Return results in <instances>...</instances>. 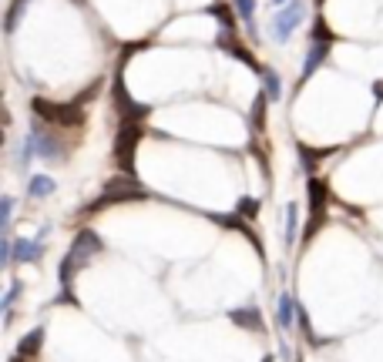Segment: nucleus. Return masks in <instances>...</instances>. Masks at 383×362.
I'll use <instances>...</instances> for the list:
<instances>
[{
  "instance_id": "obj_1",
  "label": "nucleus",
  "mask_w": 383,
  "mask_h": 362,
  "mask_svg": "<svg viewBox=\"0 0 383 362\" xmlns=\"http://www.w3.org/2000/svg\"><path fill=\"white\" fill-rule=\"evenodd\" d=\"M104 252V242H101V235L95 229H81L75 235V242L68 248V255H64V262L58 268V279H61V299L54 302H64V305H77V295H75V275L81 268L91 265V258H97Z\"/></svg>"
},
{
  "instance_id": "obj_2",
  "label": "nucleus",
  "mask_w": 383,
  "mask_h": 362,
  "mask_svg": "<svg viewBox=\"0 0 383 362\" xmlns=\"http://www.w3.org/2000/svg\"><path fill=\"white\" fill-rule=\"evenodd\" d=\"M31 111H34L44 124H51V128H84V121H88L81 101L58 104V101H47V97H34V101H31Z\"/></svg>"
},
{
  "instance_id": "obj_3",
  "label": "nucleus",
  "mask_w": 383,
  "mask_h": 362,
  "mask_svg": "<svg viewBox=\"0 0 383 362\" xmlns=\"http://www.w3.org/2000/svg\"><path fill=\"white\" fill-rule=\"evenodd\" d=\"M134 198H148V188L134 178V174H115L108 185H104V191H101V198H95L88 208H84V215H91V211H101L104 205H118V201H134Z\"/></svg>"
},
{
  "instance_id": "obj_4",
  "label": "nucleus",
  "mask_w": 383,
  "mask_h": 362,
  "mask_svg": "<svg viewBox=\"0 0 383 362\" xmlns=\"http://www.w3.org/2000/svg\"><path fill=\"white\" fill-rule=\"evenodd\" d=\"M145 134V121H121L115 134V145H111V158H115L118 172L134 174V151H138V141Z\"/></svg>"
},
{
  "instance_id": "obj_5",
  "label": "nucleus",
  "mask_w": 383,
  "mask_h": 362,
  "mask_svg": "<svg viewBox=\"0 0 383 362\" xmlns=\"http://www.w3.org/2000/svg\"><path fill=\"white\" fill-rule=\"evenodd\" d=\"M329 47H333V31L323 17L313 20V34H309V51H306V60H303V77L299 84H306L309 77L316 74V67L329 58Z\"/></svg>"
},
{
  "instance_id": "obj_6",
  "label": "nucleus",
  "mask_w": 383,
  "mask_h": 362,
  "mask_svg": "<svg viewBox=\"0 0 383 362\" xmlns=\"http://www.w3.org/2000/svg\"><path fill=\"white\" fill-rule=\"evenodd\" d=\"M306 20V3L303 0H289V3H283L276 14H272V20H269V31H272V40L276 44H286L292 34H296V27Z\"/></svg>"
},
{
  "instance_id": "obj_7",
  "label": "nucleus",
  "mask_w": 383,
  "mask_h": 362,
  "mask_svg": "<svg viewBox=\"0 0 383 362\" xmlns=\"http://www.w3.org/2000/svg\"><path fill=\"white\" fill-rule=\"evenodd\" d=\"M306 191H309V225H306V231H303V245H309V242H313V235L323 229L326 205H329V188H326L323 178H309Z\"/></svg>"
},
{
  "instance_id": "obj_8",
  "label": "nucleus",
  "mask_w": 383,
  "mask_h": 362,
  "mask_svg": "<svg viewBox=\"0 0 383 362\" xmlns=\"http://www.w3.org/2000/svg\"><path fill=\"white\" fill-rule=\"evenodd\" d=\"M111 104H115V115L121 117V121H145V117H148V104H138V101L128 94L121 71H118L115 81H111Z\"/></svg>"
},
{
  "instance_id": "obj_9",
  "label": "nucleus",
  "mask_w": 383,
  "mask_h": 362,
  "mask_svg": "<svg viewBox=\"0 0 383 362\" xmlns=\"http://www.w3.org/2000/svg\"><path fill=\"white\" fill-rule=\"evenodd\" d=\"M215 47H219L222 54H229V58H235V60H239V64H246V67H252L256 74H263V64H259V60H256V54H252L249 47H246V44L239 40V34H235V31H226V27H222V31L215 34Z\"/></svg>"
},
{
  "instance_id": "obj_10",
  "label": "nucleus",
  "mask_w": 383,
  "mask_h": 362,
  "mask_svg": "<svg viewBox=\"0 0 383 362\" xmlns=\"http://www.w3.org/2000/svg\"><path fill=\"white\" fill-rule=\"evenodd\" d=\"M31 134H34V141H38V154L44 158V161H61V158H68V148L58 141V134H54V128L47 124L44 128V121H34V128H31Z\"/></svg>"
},
{
  "instance_id": "obj_11",
  "label": "nucleus",
  "mask_w": 383,
  "mask_h": 362,
  "mask_svg": "<svg viewBox=\"0 0 383 362\" xmlns=\"http://www.w3.org/2000/svg\"><path fill=\"white\" fill-rule=\"evenodd\" d=\"M212 222H219V225H222V229H235V231H242V235H246V238H249L252 242V248H256V255H259V258H266V252H263V238H259V235H256V231H252V218H246V215H239V211H235V215H209Z\"/></svg>"
},
{
  "instance_id": "obj_12",
  "label": "nucleus",
  "mask_w": 383,
  "mask_h": 362,
  "mask_svg": "<svg viewBox=\"0 0 383 362\" xmlns=\"http://www.w3.org/2000/svg\"><path fill=\"white\" fill-rule=\"evenodd\" d=\"M229 319L235 325H242V329H249V332H266V322H263L259 305H242V308H232Z\"/></svg>"
},
{
  "instance_id": "obj_13",
  "label": "nucleus",
  "mask_w": 383,
  "mask_h": 362,
  "mask_svg": "<svg viewBox=\"0 0 383 362\" xmlns=\"http://www.w3.org/2000/svg\"><path fill=\"white\" fill-rule=\"evenodd\" d=\"M14 258H17V262H40V258H44V235H40L38 242L17 238V242H14Z\"/></svg>"
},
{
  "instance_id": "obj_14",
  "label": "nucleus",
  "mask_w": 383,
  "mask_h": 362,
  "mask_svg": "<svg viewBox=\"0 0 383 362\" xmlns=\"http://www.w3.org/2000/svg\"><path fill=\"white\" fill-rule=\"evenodd\" d=\"M40 345H44V325H38V329H31L24 339L17 343V356L20 359H34L40 352Z\"/></svg>"
},
{
  "instance_id": "obj_15",
  "label": "nucleus",
  "mask_w": 383,
  "mask_h": 362,
  "mask_svg": "<svg viewBox=\"0 0 383 362\" xmlns=\"http://www.w3.org/2000/svg\"><path fill=\"white\" fill-rule=\"evenodd\" d=\"M279 325H283V332H292L296 329V299L289 295V292H283L279 295Z\"/></svg>"
},
{
  "instance_id": "obj_16",
  "label": "nucleus",
  "mask_w": 383,
  "mask_h": 362,
  "mask_svg": "<svg viewBox=\"0 0 383 362\" xmlns=\"http://www.w3.org/2000/svg\"><path fill=\"white\" fill-rule=\"evenodd\" d=\"M58 191V181L54 178H47V174H31V181H27V195L31 198H47V195H54Z\"/></svg>"
},
{
  "instance_id": "obj_17",
  "label": "nucleus",
  "mask_w": 383,
  "mask_h": 362,
  "mask_svg": "<svg viewBox=\"0 0 383 362\" xmlns=\"http://www.w3.org/2000/svg\"><path fill=\"white\" fill-rule=\"evenodd\" d=\"M209 14L219 20L226 31H235V17H239V14H235V7H232V3H226V0H215V3L209 7Z\"/></svg>"
},
{
  "instance_id": "obj_18",
  "label": "nucleus",
  "mask_w": 383,
  "mask_h": 362,
  "mask_svg": "<svg viewBox=\"0 0 383 362\" xmlns=\"http://www.w3.org/2000/svg\"><path fill=\"white\" fill-rule=\"evenodd\" d=\"M263 84H266V88H263V91H266V97L269 101H279V97H283V81H279V71H276V67H263Z\"/></svg>"
},
{
  "instance_id": "obj_19",
  "label": "nucleus",
  "mask_w": 383,
  "mask_h": 362,
  "mask_svg": "<svg viewBox=\"0 0 383 362\" xmlns=\"http://www.w3.org/2000/svg\"><path fill=\"white\" fill-rule=\"evenodd\" d=\"M296 151H299V158H303V172H309V174L316 172V165L329 154V151H323V148H309V145H303V141L296 145Z\"/></svg>"
},
{
  "instance_id": "obj_20",
  "label": "nucleus",
  "mask_w": 383,
  "mask_h": 362,
  "mask_svg": "<svg viewBox=\"0 0 383 362\" xmlns=\"http://www.w3.org/2000/svg\"><path fill=\"white\" fill-rule=\"evenodd\" d=\"M232 7H235V14L242 17L249 38H256V0H232Z\"/></svg>"
},
{
  "instance_id": "obj_21",
  "label": "nucleus",
  "mask_w": 383,
  "mask_h": 362,
  "mask_svg": "<svg viewBox=\"0 0 383 362\" xmlns=\"http://www.w3.org/2000/svg\"><path fill=\"white\" fill-rule=\"evenodd\" d=\"M296 229H299V205L296 201H289L286 205V248H292L296 245Z\"/></svg>"
},
{
  "instance_id": "obj_22",
  "label": "nucleus",
  "mask_w": 383,
  "mask_h": 362,
  "mask_svg": "<svg viewBox=\"0 0 383 362\" xmlns=\"http://www.w3.org/2000/svg\"><path fill=\"white\" fill-rule=\"evenodd\" d=\"M27 3H31V0H10L7 17H3V31H7V34H14V31H17V20H20V14L27 10Z\"/></svg>"
},
{
  "instance_id": "obj_23",
  "label": "nucleus",
  "mask_w": 383,
  "mask_h": 362,
  "mask_svg": "<svg viewBox=\"0 0 383 362\" xmlns=\"http://www.w3.org/2000/svg\"><path fill=\"white\" fill-rule=\"evenodd\" d=\"M266 104H269V97H266V91L256 97V104H252V117H249V124H252V131L259 134L263 131V124H266Z\"/></svg>"
},
{
  "instance_id": "obj_24",
  "label": "nucleus",
  "mask_w": 383,
  "mask_h": 362,
  "mask_svg": "<svg viewBox=\"0 0 383 362\" xmlns=\"http://www.w3.org/2000/svg\"><path fill=\"white\" fill-rule=\"evenodd\" d=\"M235 211H239V215H246V218H252V222H256V215H259V201H256V198H242V201L235 205Z\"/></svg>"
},
{
  "instance_id": "obj_25",
  "label": "nucleus",
  "mask_w": 383,
  "mask_h": 362,
  "mask_svg": "<svg viewBox=\"0 0 383 362\" xmlns=\"http://www.w3.org/2000/svg\"><path fill=\"white\" fill-rule=\"evenodd\" d=\"M17 292H20V282L17 279H14V282H10V288H7V295H3V319H10V305H14V299H17Z\"/></svg>"
},
{
  "instance_id": "obj_26",
  "label": "nucleus",
  "mask_w": 383,
  "mask_h": 362,
  "mask_svg": "<svg viewBox=\"0 0 383 362\" xmlns=\"http://www.w3.org/2000/svg\"><path fill=\"white\" fill-rule=\"evenodd\" d=\"M10 215H14V198L7 195V198L0 201V225H3V229H10Z\"/></svg>"
},
{
  "instance_id": "obj_27",
  "label": "nucleus",
  "mask_w": 383,
  "mask_h": 362,
  "mask_svg": "<svg viewBox=\"0 0 383 362\" xmlns=\"http://www.w3.org/2000/svg\"><path fill=\"white\" fill-rule=\"evenodd\" d=\"M373 97H377V104L383 101V81H377V84H373Z\"/></svg>"
},
{
  "instance_id": "obj_28",
  "label": "nucleus",
  "mask_w": 383,
  "mask_h": 362,
  "mask_svg": "<svg viewBox=\"0 0 383 362\" xmlns=\"http://www.w3.org/2000/svg\"><path fill=\"white\" fill-rule=\"evenodd\" d=\"M272 3H279V7H283V3H289V0H272Z\"/></svg>"
},
{
  "instance_id": "obj_29",
  "label": "nucleus",
  "mask_w": 383,
  "mask_h": 362,
  "mask_svg": "<svg viewBox=\"0 0 383 362\" xmlns=\"http://www.w3.org/2000/svg\"><path fill=\"white\" fill-rule=\"evenodd\" d=\"M263 362H276V359H272V356H266V359H263Z\"/></svg>"
}]
</instances>
